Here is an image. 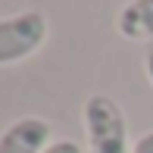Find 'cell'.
<instances>
[{"mask_svg":"<svg viewBox=\"0 0 153 153\" xmlns=\"http://www.w3.org/2000/svg\"><path fill=\"white\" fill-rule=\"evenodd\" d=\"M50 144V122L38 116H22L0 134V153H44Z\"/></svg>","mask_w":153,"mask_h":153,"instance_id":"obj_3","label":"cell"},{"mask_svg":"<svg viewBox=\"0 0 153 153\" xmlns=\"http://www.w3.org/2000/svg\"><path fill=\"white\" fill-rule=\"evenodd\" d=\"M116 31L131 44L153 41V0H128L116 16Z\"/></svg>","mask_w":153,"mask_h":153,"instance_id":"obj_4","label":"cell"},{"mask_svg":"<svg viewBox=\"0 0 153 153\" xmlns=\"http://www.w3.org/2000/svg\"><path fill=\"white\" fill-rule=\"evenodd\" d=\"M85 137L88 153H134L128 141V122L122 106L109 94H91L85 100Z\"/></svg>","mask_w":153,"mask_h":153,"instance_id":"obj_1","label":"cell"},{"mask_svg":"<svg viewBox=\"0 0 153 153\" xmlns=\"http://www.w3.org/2000/svg\"><path fill=\"white\" fill-rule=\"evenodd\" d=\"M44 153H85V150H81V144H75V141H69V137H62V141H53Z\"/></svg>","mask_w":153,"mask_h":153,"instance_id":"obj_5","label":"cell"},{"mask_svg":"<svg viewBox=\"0 0 153 153\" xmlns=\"http://www.w3.org/2000/svg\"><path fill=\"white\" fill-rule=\"evenodd\" d=\"M144 72H147V81L153 88V44L147 47V53H144Z\"/></svg>","mask_w":153,"mask_h":153,"instance_id":"obj_7","label":"cell"},{"mask_svg":"<svg viewBox=\"0 0 153 153\" xmlns=\"http://www.w3.org/2000/svg\"><path fill=\"white\" fill-rule=\"evenodd\" d=\"M50 25L38 10H22L0 19V66H16V62L34 56L44 47Z\"/></svg>","mask_w":153,"mask_h":153,"instance_id":"obj_2","label":"cell"},{"mask_svg":"<svg viewBox=\"0 0 153 153\" xmlns=\"http://www.w3.org/2000/svg\"><path fill=\"white\" fill-rule=\"evenodd\" d=\"M134 153H153V131H147L134 141Z\"/></svg>","mask_w":153,"mask_h":153,"instance_id":"obj_6","label":"cell"}]
</instances>
